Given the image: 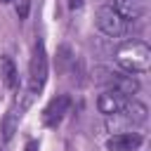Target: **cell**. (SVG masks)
<instances>
[{
	"label": "cell",
	"instance_id": "6da1fadb",
	"mask_svg": "<svg viewBox=\"0 0 151 151\" xmlns=\"http://www.w3.org/2000/svg\"><path fill=\"white\" fill-rule=\"evenodd\" d=\"M116 61L125 73H146L151 66V50L142 40H127L116 50Z\"/></svg>",
	"mask_w": 151,
	"mask_h": 151
},
{
	"label": "cell",
	"instance_id": "277c9868",
	"mask_svg": "<svg viewBox=\"0 0 151 151\" xmlns=\"http://www.w3.org/2000/svg\"><path fill=\"white\" fill-rule=\"evenodd\" d=\"M97 26L101 33H106L109 38H120L125 31H127V21L120 19V14L111 7V5H104L97 9Z\"/></svg>",
	"mask_w": 151,
	"mask_h": 151
},
{
	"label": "cell",
	"instance_id": "3957f363",
	"mask_svg": "<svg viewBox=\"0 0 151 151\" xmlns=\"http://www.w3.org/2000/svg\"><path fill=\"white\" fill-rule=\"evenodd\" d=\"M97 73H101L97 80L104 83L106 90H116L123 97H132V94L139 92V80L132 73H118V71H111V68H99Z\"/></svg>",
	"mask_w": 151,
	"mask_h": 151
},
{
	"label": "cell",
	"instance_id": "8992f818",
	"mask_svg": "<svg viewBox=\"0 0 151 151\" xmlns=\"http://www.w3.org/2000/svg\"><path fill=\"white\" fill-rule=\"evenodd\" d=\"M146 106L142 104V101H137V99H127V104L118 111V113H113V116H109V118H113V120H120V123H125V125H142L144 120H146Z\"/></svg>",
	"mask_w": 151,
	"mask_h": 151
},
{
	"label": "cell",
	"instance_id": "5bb4252c",
	"mask_svg": "<svg viewBox=\"0 0 151 151\" xmlns=\"http://www.w3.org/2000/svg\"><path fill=\"white\" fill-rule=\"evenodd\" d=\"M83 2L85 0H68V7L71 9H78V7H83Z\"/></svg>",
	"mask_w": 151,
	"mask_h": 151
},
{
	"label": "cell",
	"instance_id": "4fadbf2b",
	"mask_svg": "<svg viewBox=\"0 0 151 151\" xmlns=\"http://www.w3.org/2000/svg\"><path fill=\"white\" fill-rule=\"evenodd\" d=\"M28 9H31V0H19V2H17V17H19L21 21L28 17Z\"/></svg>",
	"mask_w": 151,
	"mask_h": 151
},
{
	"label": "cell",
	"instance_id": "9a60e30c",
	"mask_svg": "<svg viewBox=\"0 0 151 151\" xmlns=\"http://www.w3.org/2000/svg\"><path fill=\"white\" fill-rule=\"evenodd\" d=\"M0 2H2V5H5V2H12V0H0Z\"/></svg>",
	"mask_w": 151,
	"mask_h": 151
},
{
	"label": "cell",
	"instance_id": "8fae6325",
	"mask_svg": "<svg viewBox=\"0 0 151 151\" xmlns=\"http://www.w3.org/2000/svg\"><path fill=\"white\" fill-rule=\"evenodd\" d=\"M68 64H71V50L64 45V47H59V68L64 71Z\"/></svg>",
	"mask_w": 151,
	"mask_h": 151
},
{
	"label": "cell",
	"instance_id": "ba28073f",
	"mask_svg": "<svg viewBox=\"0 0 151 151\" xmlns=\"http://www.w3.org/2000/svg\"><path fill=\"white\" fill-rule=\"evenodd\" d=\"M125 104H127V97H123V94L116 92V90H104V92L99 94V99H97V106H99V111H101L104 116L118 113Z\"/></svg>",
	"mask_w": 151,
	"mask_h": 151
},
{
	"label": "cell",
	"instance_id": "52a82bcc",
	"mask_svg": "<svg viewBox=\"0 0 151 151\" xmlns=\"http://www.w3.org/2000/svg\"><path fill=\"white\" fill-rule=\"evenodd\" d=\"M142 142L144 139L139 132H118L106 139V149L109 151H134L142 146Z\"/></svg>",
	"mask_w": 151,
	"mask_h": 151
},
{
	"label": "cell",
	"instance_id": "5b68a950",
	"mask_svg": "<svg viewBox=\"0 0 151 151\" xmlns=\"http://www.w3.org/2000/svg\"><path fill=\"white\" fill-rule=\"evenodd\" d=\"M68 109H71V97H68V94H57L54 99H50V104H47L45 111H42L45 125H47V127H57V125L64 120V116L68 113Z\"/></svg>",
	"mask_w": 151,
	"mask_h": 151
},
{
	"label": "cell",
	"instance_id": "30bf717a",
	"mask_svg": "<svg viewBox=\"0 0 151 151\" xmlns=\"http://www.w3.org/2000/svg\"><path fill=\"white\" fill-rule=\"evenodd\" d=\"M0 76H2L5 87H9V90L17 87L19 76H17V66H14V61H12L9 54H2V57H0Z\"/></svg>",
	"mask_w": 151,
	"mask_h": 151
},
{
	"label": "cell",
	"instance_id": "7c38bea8",
	"mask_svg": "<svg viewBox=\"0 0 151 151\" xmlns=\"http://www.w3.org/2000/svg\"><path fill=\"white\" fill-rule=\"evenodd\" d=\"M14 111H9L7 113V118H5V125H2V130H5V139H9L12 137V132H14Z\"/></svg>",
	"mask_w": 151,
	"mask_h": 151
},
{
	"label": "cell",
	"instance_id": "7a4b0ae2",
	"mask_svg": "<svg viewBox=\"0 0 151 151\" xmlns=\"http://www.w3.org/2000/svg\"><path fill=\"white\" fill-rule=\"evenodd\" d=\"M47 83V52L42 40H35L33 47V57H31V66H28V87L31 92H40Z\"/></svg>",
	"mask_w": 151,
	"mask_h": 151
},
{
	"label": "cell",
	"instance_id": "9c48e42d",
	"mask_svg": "<svg viewBox=\"0 0 151 151\" xmlns=\"http://www.w3.org/2000/svg\"><path fill=\"white\" fill-rule=\"evenodd\" d=\"M123 21H139L144 17V2L142 0H113L111 5Z\"/></svg>",
	"mask_w": 151,
	"mask_h": 151
}]
</instances>
